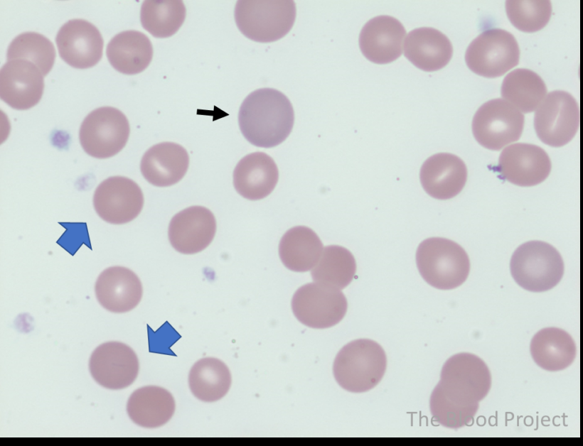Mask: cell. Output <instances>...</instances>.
Instances as JSON below:
<instances>
[{
	"instance_id": "30",
	"label": "cell",
	"mask_w": 583,
	"mask_h": 446,
	"mask_svg": "<svg viewBox=\"0 0 583 446\" xmlns=\"http://www.w3.org/2000/svg\"><path fill=\"white\" fill-rule=\"evenodd\" d=\"M355 271L356 262L351 252L341 246L330 245L323 248L311 275L315 282L341 290L353 281Z\"/></svg>"
},
{
	"instance_id": "24",
	"label": "cell",
	"mask_w": 583,
	"mask_h": 446,
	"mask_svg": "<svg viewBox=\"0 0 583 446\" xmlns=\"http://www.w3.org/2000/svg\"><path fill=\"white\" fill-rule=\"evenodd\" d=\"M176 403L172 394L157 386H146L135 390L129 396L127 411L137 425L147 428L160 427L174 414Z\"/></svg>"
},
{
	"instance_id": "10",
	"label": "cell",
	"mask_w": 583,
	"mask_h": 446,
	"mask_svg": "<svg viewBox=\"0 0 583 446\" xmlns=\"http://www.w3.org/2000/svg\"><path fill=\"white\" fill-rule=\"evenodd\" d=\"M523 126V114L502 99H493L483 104L472 121L475 139L483 147L493 151L518 141Z\"/></svg>"
},
{
	"instance_id": "15",
	"label": "cell",
	"mask_w": 583,
	"mask_h": 446,
	"mask_svg": "<svg viewBox=\"0 0 583 446\" xmlns=\"http://www.w3.org/2000/svg\"><path fill=\"white\" fill-rule=\"evenodd\" d=\"M55 42L61 58L75 68L91 67L102 55L103 39L99 30L83 19L70 20L63 25Z\"/></svg>"
},
{
	"instance_id": "11",
	"label": "cell",
	"mask_w": 583,
	"mask_h": 446,
	"mask_svg": "<svg viewBox=\"0 0 583 446\" xmlns=\"http://www.w3.org/2000/svg\"><path fill=\"white\" fill-rule=\"evenodd\" d=\"M579 126V108L575 99L562 90L550 92L536 109L534 127L545 144L560 147L569 143Z\"/></svg>"
},
{
	"instance_id": "4",
	"label": "cell",
	"mask_w": 583,
	"mask_h": 446,
	"mask_svg": "<svg viewBox=\"0 0 583 446\" xmlns=\"http://www.w3.org/2000/svg\"><path fill=\"white\" fill-rule=\"evenodd\" d=\"M416 263L423 279L441 290L461 285L470 270L465 250L456 242L442 237H431L422 241L417 249Z\"/></svg>"
},
{
	"instance_id": "9",
	"label": "cell",
	"mask_w": 583,
	"mask_h": 446,
	"mask_svg": "<svg viewBox=\"0 0 583 446\" xmlns=\"http://www.w3.org/2000/svg\"><path fill=\"white\" fill-rule=\"evenodd\" d=\"M347 308V300L340 289L317 282L301 286L292 299V309L296 319L316 329L338 324L345 316Z\"/></svg>"
},
{
	"instance_id": "28",
	"label": "cell",
	"mask_w": 583,
	"mask_h": 446,
	"mask_svg": "<svg viewBox=\"0 0 583 446\" xmlns=\"http://www.w3.org/2000/svg\"><path fill=\"white\" fill-rule=\"evenodd\" d=\"M232 383L227 365L215 357H205L197 361L188 374L191 393L204 402L221 399L228 392Z\"/></svg>"
},
{
	"instance_id": "17",
	"label": "cell",
	"mask_w": 583,
	"mask_h": 446,
	"mask_svg": "<svg viewBox=\"0 0 583 446\" xmlns=\"http://www.w3.org/2000/svg\"><path fill=\"white\" fill-rule=\"evenodd\" d=\"M43 88V74L27 60H9L1 69V99L15 109L24 110L35 106L42 97Z\"/></svg>"
},
{
	"instance_id": "2",
	"label": "cell",
	"mask_w": 583,
	"mask_h": 446,
	"mask_svg": "<svg viewBox=\"0 0 583 446\" xmlns=\"http://www.w3.org/2000/svg\"><path fill=\"white\" fill-rule=\"evenodd\" d=\"M294 121L293 107L281 92L262 88L242 102L238 123L244 137L252 145L272 148L290 134Z\"/></svg>"
},
{
	"instance_id": "22",
	"label": "cell",
	"mask_w": 583,
	"mask_h": 446,
	"mask_svg": "<svg viewBox=\"0 0 583 446\" xmlns=\"http://www.w3.org/2000/svg\"><path fill=\"white\" fill-rule=\"evenodd\" d=\"M279 178L277 166L269 155L255 152L243 157L233 171V185L244 198L258 200L268 196Z\"/></svg>"
},
{
	"instance_id": "23",
	"label": "cell",
	"mask_w": 583,
	"mask_h": 446,
	"mask_svg": "<svg viewBox=\"0 0 583 446\" xmlns=\"http://www.w3.org/2000/svg\"><path fill=\"white\" fill-rule=\"evenodd\" d=\"M405 56L417 67L427 72L440 70L450 61L453 48L449 39L439 31L422 27L405 37Z\"/></svg>"
},
{
	"instance_id": "26",
	"label": "cell",
	"mask_w": 583,
	"mask_h": 446,
	"mask_svg": "<svg viewBox=\"0 0 583 446\" xmlns=\"http://www.w3.org/2000/svg\"><path fill=\"white\" fill-rule=\"evenodd\" d=\"M576 345L569 334L558 327H546L537 332L530 342L534 361L542 369L560 371L568 367L576 357Z\"/></svg>"
},
{
	"instance_id": "29",
	"label": "cell",
	"mask_w": 583,
	"mask_h": 446,
	"mask_svg": "<svg viewBox=\"0 0 583 446\" xmlns=\"http://www.w3.org/2000/svg\"><path fill=\"white\" fill-rule=\"evenodd\" d=\"M547 94L546 85L535 72L519 68L509 72L503 79L501 95L520 112L535 111Z\"/></svg>"
},
{
	"instance_id": "12",
	"label": "cell",
	"mask_w": 583,
	"mask_h": 446,
	"mask_svg": "<svg viewBox=\"0 0 583 446\" xmlns=\"http://www.w3.org/2000/svg\"><path fill=\"white\" fill-rule=\"evenodd\" d=\"M144 205L139 186L123 176H112L103 180L93 195V206L104 221L122 224L135 219Z\"/></svg>"
},
{
	"instance_id": "21",
	"label": "cell",
	"mask_w": 583,
	"mask_h": 446,
	"mask_svg": "<svg viewBox=\"0 0 583 446\" xmlns=\"http://www.w3.org/2000/svg\"><path fill=\"white\" fill-rule=\"evenodd\" d=\"M189 156L181 145L162 142L149 148L144 154L140 169L151 185L168 187L179 182L187 172Z\"/></svg>"
},
{
	"instance_id": "3",
	"label": "cell",
	"mask_w": 583,
	"mask_h": 446,
	"mask_svg": "<svg viewBox=\"0 0 583 446\" xmlns=\"http://www.w3.org/2000/svg\"><path fill=\"white\" fill-rule=\"evenodd\" d=\"M386 366V355L382 347L373 340L359 339L348 343L338 352L333 371L343 388L362 393L380 381Z\"/></svg>"
},
{
	"instance_id": "8",
	"label": "cell",
	"mask_w": 583,
	"mask_h": 446,
	"mask_svg": "<svg viewBox=\"0 0 583 446\" xmlns=\"http://www.w3.org/2000/svg\"><path fill=\"white\" fill-rule=\"evenodd\" d=\"M129 135V124L125 115L116 108L103 107L93 110L85 118L79 138L88 155L107 158L124 147Z\"/></svg>"
},
{
	"instance_id": "19",
	"label": "cell",
	"mask_w": 583,
	"mask_h": 446,
	"mask_svg": "<svg viewBox=\"0 0 583 446\" xmlns=\"http://www.w3.org/2000/svg\"><path fill=\"white\" fill-rule=\"evenodd\" d=\"M97 301L106 310L122 313L134 309L140 302L143 289L140 279L124 266H111L98 276L95 285Z\"/></svg>"
},
{
	"instance_id": "13",
	"label": "cell",
	"mask_w": 583,
	"mask_h": 446,
	"mask_svg": "<svg viewBox=\"0 0 583 446\" xmlns=\"http://www.w3.org/2000/svg\"><path fill=\"white\" fill-rule=\"evenodd\" d=\"M89 369L95 381L113 390L124 388L136 379L139 361L134 350L119 342L99 345L92 353Z\"/></svg>"
},
{
	"instance_id": "33",
	"label": "cell",
	"mask_w": 583,
	"mask_h": 446,
	"mask_svg": "<svg viewBox=\"0 0 583 446\" xmlns=\"http://www.w3.org/2000/svg\"><path fill=\"white\" fill-rule=\"evenodd\" d=\"M506 10L511 23L518 30L532 33L548 23L552 5L550 1H506Z\"/></svg>"
},
{
	"instance_id": "7",
	"label": "cell",
	"mask_w": 583,
	"mask_h": 446,
	"mask_svg": "<svg viewBox=\"0 0 583 446\" xmlns=\"http://www.w3.org/2000/svg\"><path fill=\"white\" fill-rule=\"evenodd\" d=\"M520 50L509 32L491 28L478 36L468 46L465 60L474 73L488 78L503 75L519 62Z\"/></svg>"
},
{
	"instance_id": "16",
	"label": "cell",
	"mask_w": 583,
	"mask_h": 446,
	"mask_svg": "<svg viewBox=\"0 0 583 446\" xmlns=\"http://www.w3.org/2000/svg\"><path fill=\"white\" fill-rule=\"evenodd\" d=\"M215 232L216 221L212 212L203 206H191L172 217L168 235L176 251L193 254L210 245Z\"/></svg>"
},
{
	"instance_id": "27",
	"label": "cell",
	"mask_w": 583,
	"mask_h": 446,
	"mask_svg": "<svg viewBox=\"0 0 583 446\" xmlns=\"http://www.w3.org/2000/svg\"><path fill=\"white\" fill-rule=\"evenodd\" d=\"M323 249L319 236L311 229L296 226L287 230L279 244L282 263L295 272H305L316 265Z\"/></svg>"
},
{
	"instance_id": "5",
	"label": "cell",
	"mask_w": 583,
	"mask_h": 446,
	"mask_svg": "<svg viewBox=\"0 0 583 446\" xmlns=\"http://www.w3.org/2000/svg\"><path fill=\"white\" fill-rule=\"evenodd\" d=\"M511 275L523 288L543 292L555 287L564 273V262L558 251L550 244L530 241L514 251L510 263Z\"/></svg>"
},
{
	"instance_id": "6",
	"label": "cell",
	"mask_w": 583,
	"mask_h": 446,
	"mask_svg": "<svg viewBox=\"0 0 583 446\" xmlns=\"http://www.w3.org/2000/svg\"><path fill=\"white\" fill-rule=\"evenodd\" d=\"M296 18L293 1H238L235 8L237 28L247 38L270 43L283 38Z\"/></svg>"
},
{
	"instance_id": "31",
	"label": "cell",
	"mask_w": 583,
	"mask_h": 446,
	"mask_svg": "<svg viewBox=\"0 0 583 446\" xmlns=\"http://www.w3.org/2000/svg\"><path fill=\"white\" fill-rule=\"evenodd\" d=\"M186 14L181 1H145L141 7L142 26L156 38H168L182 26Z\"/></svg>"
},
{
	"instance_id": "20",
	"label": "cell",
	"mask_w": 583,
	"mask_h": 446,
	"mask_svg": "<svg viewBox=\"0 0 583 446\" xmlns=\"http://www.w3.org/2000/svg\"><path fill=\"white\" fill-rule=\"evenodd\" d=\"M419 179L425 192L438 200H447L458 195L467 179L464 162L456 155L439 153L422 164Z\"/></svg>"
},
{
	"instance_id": "18",
	"label": "cell",
	"mask_w": 583,
	"mask_h": 446,
	"mask_svg": "<svg viewBox=\"0 0 583 446\" xmlns=\"http://www.w3.org/2000/svg\"><path fill=\"white\" fill-rule=\"evenodd\" d=\"M405 37V29L397 19L378 16L363 27L359 45L368 60L377 64H387L402 55Z\"/></svg>"
},
{
	"instance_id": "1",
	"label": "cell",
	"mask_w": 583,
	"mask_h": 446,
	"mask_svg": "<svg viewBox=\"0 0 583 446\" xmlns=\"http://www.w3.org/2000/svg\"><path fill=\"white\" fill-rule=\"evenodd\" d=\"M440 376L429 400L433 419L452 429L471 424L491 388L487 365L474 354L459 353L447 359Z\"/></svg>"
},
{
	"instance_id": "25",
	"label": "cell",
	"mask_w": 583,
	"mask_h": 446,
	"mask_svg": "<svg viewBox=\"0 0 583 446\" xmlns=\"http://www.w3.org/2000/svg\"><path fill=\"white\" fill-rule=\"evenodd\" d=\"M106 54L112 66L126 75L142 72L149 65L153 48L149 38L137 31H125L109 42Z\"/></svg>"
},
{
	"instance_id": "14",
	"label": "cell",
	"mask_w": 583,
	"mask_h": 446,
	"mask_svg": "<svg viewBox=\"0 0 583 446\" xmlns=\"http://www.w3.org/2000/svg\"><path fill=\"white\" fill-rule=\"evenodd\" d=\"M496 169L508 182L529 187L542 183L548 177L551 161L547 153L540 146L518 143L502 151Z\"/></svg>"
},
{
	"instance_id": "32",
	"label": "cell",
	"mask_w": 583,
	"mask_h": 446,
	"mask_svg": "<svg viewBox=\"0 0 583 446\" xmlns=\"http://www.w3.org/2000/svg\"><path fill=\"white\" fill-rule=\"evenodd\" d=\"M55 50L50 40L36 32H25L17 36L7 50V60H24L35 65L43 77L51 70Z\"/></svg>"
}]
</instances>
